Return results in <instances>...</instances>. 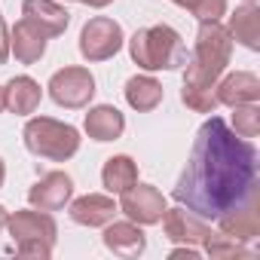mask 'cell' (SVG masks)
Listing matches in <instances>:
<instances>
[{
    "label": "cell",
    "instance_id": "1",
    "mask_svg": "<svg viewBox=\"0 0 260 260\" xmlns=\"http://www.w3.org/2000/svg\"><path fill=\"white\" fill-rule=\"evenodd\" d=\"M172 199L196 217L217 220L236 208L257 205V150L211 116L196 135L190 162L178 178Z\"/></svg>",
    "mask_w": 260,
    "mask_h": 260
},
{
    "label": "cell",
    "instance_id": "2",
    "mask_svg": "<svg viewBox=\"0 0 260 260\" xmlns=\"http://www.w3.org/2000/svg\"><path fill=\"white\" fill-rule=\"evenodd\" d=\"M233 52V37L220 22H202L196 34V49L187 58V74H184V104L196 113H214L217 98L214 86L223 68L230 64Z\"/></svg>",
    "mask_w": 260,
    "mask_h": 260
},
{
    "label": "cell",
    "instance_id": "3",
    "mask_svg": "<svg viewBox=\"0 0 260 260\" xmlns=\"http://www.w3.org/2000/svg\"><path fill=\"white\" fill-rule=\"evenodd\" d=\"M128 52H132V61L144 71H175L187 64V46L169 25H153L138 31L128 40Z\"/></svg>",
    "mask_w": 260,
    "mask_h": 260
},
{
    "label": "cell",
    "instance_id": "4",
    "mask_svg": "<svg viewBox=\"0 0 260 260\" xmlns=\"http://www.w3.org/2000/svg\"><path fill=\"white\" fill-rule=\"evenodd\" d=\"M25 147L34 156L64 162L80 150V132L68 122L49 119V116H34L25 125Z\"/></svg>",
    "mask_w": 260,
    "mask_h": 260
},
{
    "label": "cell",
    "instance_id": "5",
    "mask_svg": "<svg viewBox=\"0 0 260 260\" xmlns=\"http://www.w3.org/2000/svg\"><path fill=\"white\" fill-rule=\"evenodd\" d=\"M7 226L13 233L16 251L22 257H49L55 245V220L49 211H16L7 217Z\"/></svg>",
    "mask_w": 260,
    "mask_h": 260
},
{
    "label": "cell",
    "instance_id": "6",
    "mask_svg": "<svg viewBox=\"0 0 260 260\" xmlns=\"http://www.w3.org/2000/svg\"><path fill=\"white\" fill-rule=\"evenodd\" d=\"M122 28L119 22L107 19V16H95L83 25L80 31V52L89 61H107L110 55H116L122 49Z\"/></svg>",
    "mask_w": 260,
    "mask_h": 260
},
{
    "label": "cell",
    "instance_id": "7",
    "mask_svg": "<svg viewBox=\"0 0 260 260\" xmlns=\"http://www.w3.org/2000/svg\"><path fill=\"white\" fill-rule=\"evenodd\" d=\"M49 95L55 104L61 107H71V110H80L92 101L95 95V80L86 68H64V71H55L52 80H49Z\"/></svg>",
    "mask_w": 260,
    "mask_h": 260
},
{
    "label": "cell",
    "instance_id": "8",
    "mask_svg": "<svg viewBox=\"0 0 260 260\" xmlns=\"http://www.w3.org/2000/svg\"><path fill=\"white\" fill-rule=\"evenodd\" d=\"M119 196H122V199H119V211H122L128 220L141 223V226L159 223L162 214H166V196H162L156 187H150V184H138V181H135L132 187L122 190Z\"/></svg>",
    "mask_w": 260,
    "mask_h": 260
},
{
    "label": "cell",
    "instance_id": "9",
    "mask_svg": "<svg viewBox=\"0 0 260 260\" xmlns=\"http://www.w3.org/2000/svg\"><path fill=\"white\" fill-rule=\"evenodd\" d=\"M71 193H74V181L64 172H49L28 190V202L40 211H58L68 205Z\"/></svg>",
    "mask_w": 260,
    "mask_h": 260
},
{
    "label": "cell",
    "instance_id": "10",
    "mask_svg": "<svg viewBox=\"0 0 260 260\" xmlns=\"http://www.w3.org/2000/svg\"><path fill=\"white\" fill-rule=\"evenodd\" d=\"M22 16H25V22H31L46 37L64 34V28L71 22L68 10L58 7V4H52V0H25V4H22Z\"/></svg>",
    "mask_w": 260,
    "mask_h": 260
},
{
    "label": "cell",
    "instance_id": "11",
    "mask_svg": "<svg viewBox=\"0 0 260 260\" xmlns=\"http://www.w3.org/2000/svg\"><path fill=\"white\" fill-rule=\"evenodd\" d=\"M162 230L172 242H184V245H193V242H202L211 230L202 223V217H196L193 211H187L184 205L181 208H166L162 214Z\"/></svg>",
    "mask_w": 260,
    "mask_h": 260
},
{
    "label": "cell",
    "instance_id": "12",
    "mask_svg": "<svg viewBox=\"0 0 260 260\" xmlns=\"http://www.w3.org/2000/svg\"><path fill=\"white\" fill-rule=\"evenodd\" d=\"M104 245L116 257H138V254H144L147 239H144V233L138 230L135 220H119V223L110 220L107 230H104Z\"/></svg>",
    "mask_w": 260,
    "mask_h": 260
},
{
    "label": "cell",
    "instance_id": "13",
    "mask_svg": "<svg viewBox=\"0 0 260 260\" xmlns=\"http://www.w3.org/2000/svg\"><path fill=\"white\" fill-rule=\"evenodd\" d=\"M116 211H119L116 202L110 196H101V193H89L71 205V217L80 226H107Z\"/></svg>",
    "mask_w": 260,
    "mask_h": 260
},
{
    "label": "cell",
    "instance_id": "14",
    "mask_svg": "<svg viewBox=\"0 0 260 260\" xmlns=\"http://www.w3.org/2000/svg\"><path fill=\"white\" fill-rule=\"evenodd\" d=\"M46 34L43 31H37L31 22H19L13 31H10V52H16V58L22 61V64H34V61H40V55L46 52Z\"/></svg>",
    "mask_w": 260,
    "mask_h": 260
},
{
    "label": "cell",
    "instance_id": "15",
    "mask_svg": "<svg viewBox=\"0 0 260 260\" xmlns=\"http://www.w3.org/2000/svg\"><path fill=\"white\" fill-rule=\"evenodd\" d=\"M217 92H214V98H217V104H230V107H236V104H251V101H257L260 98V80L254 77V74H248V71H239V74H230L220 86H214Z\"/></svg>",
    "mask_w": 260,
    "mask_h": 260
},
{
    "label": "cell",
    "instance_id": "16",
    "mask_svg": "<svg viewBox=\"0 0 260 260\" xmlns=\"http://www.w3.org/2000/svg\"><path fill=\"white\" fill-rule=\"evenodd\" d=\"M86 132L89 138L95 141H116L122 132H125V116L110 107V104H101V107H92L86 113Z\"/></svg>",
    "mask_w": 260,
    "mask_h": 260
},
{
    "label": "cell",
    "instance_id": "17",
    "mask_svg": "<svg viewBox=\"0 0 260 260\" xmlns=\"http://www.w3.org/2000/svg\"><path fill=\"white\" fill-rule=\"evenodd\" d=\"M217 226L220 233H226L230 239L236 242H251L260 236V217H257V205H245V208H236L223 217H217Z\"/></svg>",
    "mask_w": 260,
    "mask_h": 260
},
{
    "label": "cell",
    "instance_id": "18",
    "mask_svg": "<svg viewBox=\"0 0 260 260\" xmlns=\"http://www.w3.org/2000/svg\"><path fill=\"white\" fill-rule=\"evenodd\" d=\"M40 83H34L31 77H13L10 86L4 89V98H7V107L13 113H34L40 107Z\"/></svg>",
    "mask_w": 260,
    "mask_h": 260
},
{
    "label": "cell",
    "instance_id": "19",
    "mask_svg": "<svg viewBox=\"0 0 260 260\" xmlns=\"http://www.w3.org/2000/svg\"><path fill=\"white\" fill-rule=\"evenodd\" d=\"M230 37H236L242 46L257 49L260 46V10L254 4H245L242 10H236L230 16Z\"/></svg>",
    "mask_w": 260,
    "mask_h": 260
},
{
    "label": "cell",
    "instance_id": "20",
    "mask_svg": "<svg viewBox=\"0 0 260 260\" xmlns=\"http://www.w3.org/2000/svg\"><path fill=\"white\" fill-rule=\"evenodd\" d=\"M125 101L135 110H153L162 101V86L153 77H132L125 83Z\"/></svg>",
    "mask_w": 260,
    "mask_h": 260
},
{
    "label": "cell",
    "instance_id": "21",
    "mask_svg": "<svg viewBox=\"0 0 260 260\" xmlns=\"http://www.w3.org/2000/svg\"><path fill=\"white\" fill-rule=\"evenodd\" d=\"M101 181L110 193H122L128 190L135 181H138V166L135 159H128V156H110L104 162V172H101Z\"/></svg>",
    "mask_w": 260,
    "mask_h": 260
},
{
    "label": "cell",
    "instance_id": "22",
    "mask_svg": "<svg viewBox=\"0 0 260 260\" xmlns=\"http://www.w3.org/2000/svg\"><path fill=\"white\" fill-rule=\"evenodd\" d=\"M233 125H236V135H239V138H254V135L260 132V107H257V101H251V104H236Z\"/></svg>",
    "mask_w": 260,
    "mask_h": 260
},
{
    "label": "cell",
    "instance_id": "23",
    "mask_svg": "<svg viewBox=\"0 0 260 260\" xmlns=\"http://www.w3.org/2000/svg\"><path fill=\"white\" fill-rule=\"evenodd\" d=\"M202 242H205V254L211 257H248L251 254L248 248H242V242L230 239L226 233H208Z\"/></svg>",
    "mask_w": 260,
    "mask_h": 260
},
{
    "label": "cell",
    "instance_id": "24",
    "mask_svg": "<svg viewBox=\"0 0 260 260\" xmlns=\"http://www.w3.org/2000/svg\"><path fill=\"white\" fill-rule=\"evenodd\" d=\"M175 4L190 10L199 22H217L226 13V0H175Z\"/></svg>",
    "mask_w": 260,
    "mask_h": 260
},
{
    "label": "cell",
    "instance_id": "25",
    "mask_svg": "<svg viewBox=\"0 0 260 260\" xmlns=\"http://www.w3.org/2000/svg\"><path fill=\"white\" fill-rule=\"evenodd\" d=\"M7 55H10V31H7L4 22H0V64L7 61Z\"/></svg>",
    "mask_w": 260,
    "mask_h": 260
},
{
    "label": "cell",
    "instance_id": "26",
    "mask_svg": "<svg viewBox=\"0 0 260 260\" xmlns=\"http://www.w3.org/2000/svg\"><path fill=\"white\" fill-rule=\"evenodd\" d=\"M172 257H199V251L187 245V248H175V251H172Z\"/></svg>",
    "mask_w": 260,
    "mask_h": 260
},
{
    "label": "cell",
    "instance_id": "27",
    "mask_svg": "<svg viewBox=\"0 0 260 260\" xmlns=\"http://www.w3.org/2000/svg\"><path fill=\"white\" fill-rule=\"evenodd\" d=\"M80 4H86V7H107V4H113V0H80Z\"/></svg>",
    "mask_w": 260,
    "mask_h": 260
},
{
    "label": "cell",
    "instance_id": "28",
    "mask_svg": "<svg viewBox=\"0 0 260 260\" xmlns=\"http://www.w3.org/2000/svg\"><path fill=\"white\" fill-rule=\"evenodd\" d=\"M7 226V211H4V205H0V230Z\"/></svg>",
    "mask_w": 260,
    "mask_h": 260
},
{
    "label": "cell",
    "instance_id": "29",
    "mask_svg": "<svg viewBox=\"0 0 260 260\" xmlns=\"http://www.w3.org/2000/svg\"><path fill=\"white\" fill-rule=\"evenodd\" d=\"M4 178H7V169H4V159H0V187H4Z\"/></svg>",
    "mask_w": 260,
    "mask_h": 260
},
{
    "label": "cell",
    "instance_id": "30",
    "mask_svg": "<svg viewBox=\"0 0 260 260\" xmlns=\"http://www.w3.org/2000/svg\"><path fill=\"white\" fill-rule=\"evenodd\" d=\"M7 107V98H4V89H0V110H4Z\"/></svg>",
    "mask_w": 260,
    "mask_h": 260
},
{
    "label": "cell",
    "instance_id": "31",
    "mask_svg": "<svg viewBox=\"0 0 260 260\" xmlns=\"http://www.w3.org/2000/svg\"><path fill=\"white\" fill-rule=\"evenodd\" d=\"M248 4H254V0H248Z\"/></svg>",
    "mask_w": 260,
    "mask_h": 260
},
{
    "label": "cell",
    "instance_id": "32",
    "mask_svg": "<svg viewBox=\"0 0 260 260\" xmlns=\"http://www.w3.org/2000/svg\"><path fill=\"white\" fill-rule=\"evenodd\" d=\"M0 22H4V19H0Z\"/></svg>",
    "mask_w": 260,
    "mask_h": 260
}]
</instances>
